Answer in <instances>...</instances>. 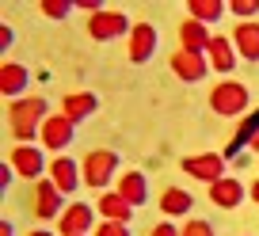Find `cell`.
<instances>
[{"label": "cell", "mask_w": 259, "mask_h": 236, "mask_svg": "<svg viewBox=\"0 0 259 236\" xmlns=\"http://www.w3.org/2000/svg\"><path fill=\"white\" fill-rule=\"evenodd\" d=\"M114 191H118L130 206H145V202H149V183H145V175H141V171H126Z\"/></svg>", "instance_id": "cell-20"}, {"label": "cell", "mask_w": 259, "mask_h": 236, "mask_svg": "<svg viewBox=\"0 0 259 236\" xmlns=\"http://www.w3.org/2000/svg\"><path fill=\"white\" fill-rule=\"evenodd\" d=\"M149 236H179V228L171 225V221H160V225L149 228Z\"/></svg>", "instance_id": "cell-28"}, {"label": "cell", "mask_w": 259, "mask_h": 236, "mask_svg": "<svg viewBox=\"0 0 259 236\" xmlns=\"http://www.w3.org/2000/svg\"><path fill=\"white\" fill-rule=\"evenodd\" d=\"M183 171L191 175V179L218 183V179H225V156H221V153H198V156H183Z\"/></svg>", "instance_id": "cell-6"}, {"label": "cell", "mask_w": 259, "mask_h": 236, "mask_svg": "<svg viewBox=\"0 0 259 236\" xmlns=\"http://www.w3.org/2000/svg\"><path fill=\"white\" fill-rule=\"evenodd\" d=\"M229 12H233L240 23H251V19L259 16V0H233V4H229Z\"/></svg>", "instance_id": "cell-24"}, {"label": "cell", "mask_w": 259, "mask_h": 236, "mask_svg": "<svg viewBox=\"0 0 259 236\" xmlns=\"http://www.w3.org/2000/svg\"><path fill=\"white\" fill-rule=\"evenodd\" d=\"M248 195H251V202L259 206V179H255V183H251V187H248Z\"/></svg>", "instance_id": "cell-31"}, {"label": "cell", "mask_w": 259, "mask_h": 236, "mask_svg": "<svg viewBox=\"0 0 259 236\" xmlns=\"http://www.w3.org/2000/svg\"><path fill=\"white\" fill-rule=\"evenodd\" d=\"M114 171H118V153H111V149H92V153L80 160V179H84V187L103 191L107 183L114 179Z\"/></svg>", "instance_id": "cell-3"}, {"label": "cell", "mask_w": 259, "mask_h": 236, "mask_svg": "<svg viewBox=\"0 0 259 236\" xmlns=\"http://www.w3.org/2000/svg\"><path fill=\"white\" fill-rule=\"evenodd\" d=\"M12 46V27H0V50Z\"/></svg>", "instance_id": "cell-29"}, {"label": "cell", "mask_w": 259, "mask_h": 236, "mask_svg": "<svg viewBox=\"0 0 259 236\" xmlns=\"http://www.w3.org/2000/svg\"><path fill=\"white\" fill-rule=\"evenodd\" d=\"M50 118V103L42 96H23L8 103V130L19 145H31L42 133V122Z\"/></svg>", "instance_id": "cell-1"}, {"label": "cell", "mask_w": 259, "mask_h": 236, "mask_svg": "<svg viewBox=\"0 0 259 236\" xmlns=\"http://www.w3.org/2000/svg\"><path fill=\"white\" fill-rule=\"evenodd\" d=\"M210 27L198 23V19H183L179 23V50H187V54H206V46H210Z\"/></svg>", "instance_id": "cell-14"}, {"label": "cell", "mask_w": 259, "mask_h": 236, "mask_svg": "<svg viewBox=\"0 0 259 236\" xmlns=\"http://www.w3.org/2000/svg\"><path fill=\"white\" fill-rule=\"evenodd\" d=\"M8 164L16 168L19 179H42V175L50 171L46 153H42V149H31V145H16V149H8Z\"/></svg>", "instance_id": "cell-5"}, {"label": "cell", "mask_w": 259, "mask_h": 236, "mask_svg": "<svg viewBox=\"0 0 259 236\" xmlns=\"http://www.w3.org/2000/svg\"><path fill=\"white\" fill-rule=\"evenodd\" d=\"M206 61L213 65V73H233V65H236V46H233V38L213 34L210 46H206Z\"/></svg>", "instance_id": "cell-17"}, {"label": "cell", "mask_w": 259, "mask_h": 236, "mask_svg": "<svg viewBox=\"0 0 259 236\" xmlns=\"http://www.w3.org/2000/svg\"><path fill=\"white\" fill-rule=\"evenodd\" d=\"M46 175L54 179V187L61 191V195H73V191L84 183V179H80V164H76L73 156H54Z\"/></svg>", "instance_id": "cell-12"}, {"label": "cell", "mask_w": 259, "mask_h": 236, "mask_svg": "<svg viewBox=\"0 0 259 236\" xmlns=\"http://www.w3.org/2000/svg\"><path fill=\"white\" fill-rule=\"evenodd\" d=\"M179 236H218V232H213V225H210V221H202V217H191L183 228H179Z\"/></svg>", "instance_id": "cell-26"}, {"label": "cell", "mask_w": 259, "mask_h": 236, "mask_svg": "<svg viewBox=\"0 0 259 236\" xmlns=\"http://www.w3.org/2000/svg\"><path fill=\"white\" fill-rule=\"evenodd\" d=\"M210 202L218 206V210H236V206L244 202V183L240 179H218V183H210Z\"/></svg>", "instance_id": "cell-16"}, {"label": "cell", "mask_w": 259, "mask_h": 236, "mask_svg": "<svg viewBox=\"0 0 259 236\" xmlns=\"http://www.w3.org/2000/svg\"><path fill=\"white\" fill-rule=\"evenodd\" d=\"M96 213H99L103 221H126V225H130L134 206H130L118 191H103V195H99V202H96Z\"/></svg>", "instance_id": "cell-18"}, {"label": "cell", "mask_w": 259, "mask_h": 236, "mask_svg": "<svg viewBox=\"0 0 259 236\" xmlns=\"http://www.w3.org/2000/svg\"><path fill=\"white\" fill-rule=\"evenodd\" d=\"M27 88H31V73H27L19 61H4V65H0V91L8 99H23Z\"/></svg>", "instance_id": "cell-13"}, {"label": "cell", "mask_w": 259, "mask_h": 236, "mask_svg": "<svg viewBox=\"0 0 259 236\" xmlns=\"http://www.w3.org/2000/svg\"><path fill=\"white\" fill-rule=\"evenodd\" d=\"M92 236H130V225L126 221H99L92 228Z\"/></svg>", "instance_id": "cell-27"}, {"label": "cell", "mask_w": 259, "mask_h": 236, "mask_svg": "<svg viewBox=\"0 0 259 236\" xmlns=\"http://www.w3.org/2000/svg\"><path fill=\"white\" fill-rule=\"evenodd\" d=\"M0 236H16V225H12V221H0Z\"/></svg>", "instance_id": "cell-30"}, {"label": "cell", "mask_w": 259, "mask_h": 236, "mask_svg": "<svg viewBox=\"0 0 259 236\" xmlns=\"http://www.w3.org/2000/svg\"><path fill=\"white\" fill-rule=\"evenodd\" d=\"M248 103H251V91H248V84H240V80H221V84H213V91H210V111L221 114V118L244 114Z\"/></svg>", "instance_id": "cell-2"}, {"label": "cell", "mask_w": 259, "mask_h": 236, "mask_svg": "<svg viewBox=\"0 0 259 236\" xmlns=\"http://www.w3.org/2000/svg\"><path fill=\"white\" fill-rule=\"evenodd\" d=\"M168 69L179 76V80L194 84V80H202V76L210 73V61H206V54H187V50H176V54L168 57Z\"/></svg>", "instance_id": "cell-11"}, {"label": "cell", "mask_w": 259, "mask_h": 236, "mask_svg": "<svg viewBox=\"0 0 259 236\" xmlns=\"http://www.w3.org/2000/svg\"><path fill=\"white\" fill-rule=\"evenodd\" d=\"M57 228H61V236H92V228H96V210L84 206V202L65 206V213L57 217Z\"/></svg>", "instance_id": "cell-9"}, {"label": "cell", "mask_w": 259, "mask_h": 236, "mask_svg": "<svg viewBox=\"0 0 259 236\" xmlns=\"http://www.w3.org/2000/svg\"><path fill=\"white\" fill-rule=\"evenodd\" d=\"M27 236H54V232H46V228H34V232H27Z\"/></svg>", "instance_id": "cell-32"}, {"label": "cell", "mask_w": 259, "mask_h": 236, "mask_svg": "<svg viewBox=\"0 0 259 236\" xmlns=\"http://www.w3.org/2000/svg\"><path fill=\"white\" fill-rule=\"evenodd\" d=\"M61 191L54 187V179H34V202H31V210H34V217L38 221H57L61 217Z\"/></svg>", "instance_id": "cell-8"}, {"label": "cell", "mask_w": 259, "mask_h": 236, "mask_svg": "<svg viewBox=\"0 0 259 236\" xmlns=\"http://www.w3.org/2000/svg\"><path fill=\"white\" fill-rule=\"evenodd\" d=\"M255 133H259V107H255V111L248 114V118H244L240 133H236V137L229 141V149H225V153H221V156H225V160H229V156H240V149H251V141H255Z\"/></svg>", "instance_id": "cell-22"}, {"label": "cell", "mask_w": 259, "mask_h": 236, "mask_svg": "<svg viewBox=\"0 0 259 236\" xmlns=\"http://www.w3.org/2000/svg\"><path fill=\"white\" fill-rule=\"evenodd\" d=\"M130 31H134V23H130L122 12H96V16H88V34H92V42H111V38H122L126 34L130 38Z\"/></svg>", "instance_id": "cell-4"}, {"label": "cell", "mask_w": 259, "mask_h": 236, "mask_svg": "<svg viewBox=\"0 0 259 236\" xmlns=\"http://www.w3.org/2000/svg\"><path fill=\"white\" fill-rule=\"evenodd\" d=\"M96 111H99V99L92 96V91H69V96L61 99V114L73 118V122H84V118H92Z\"/></svg>", "instance_id": "cell-15"}, {"label": "cell", "mask_w": 259, "mask_h": 236, "mask_svg": "<svg viewBox=\"0 0 259 236\" xmlns=\"http://www.w3.org/2000/svg\"><path fill=\"white\" fill-rule=\"evenodd\" d=\"M156 42H160V34H156L153 23H134V31H130V38H126L130 61H134V65H145L149 57H153Z\"/></svg>", "instance_id": "cell-10"}, {"label": "cell", "mask_w": 259, "mask_h": 236, "mask_svg": "<svg viewBox=\"0 0 259 236\" xmlns=\"http://www.w3.org/2000/svg\"><path fill=\"white\" fill-rule=\"evenodd\" d=\"M156 206H160L164 217H183V213L194 206V198H191V191H183V187H168Z\"/></svg>", "instance_id": "cell-21"}, {"label": "cell", "mask_w": 259, "mask_h": 236, "mask_svg": "<svg viewBox=\"0 0 259 236\" xmlns=\"http://www.w3.org/2000/svg\"><path fill=\"white\" fill-rule=\"evenodd\" d=\"M233 46L236 54L244 57V61H259V23L251 19V23H240L233 31Z\"/></svg>", "instance_id": "cell-19"}, {"label": "cell", "mask_w": 259, "mask_h": 236, "mask_svg": "<svg viewBox=\"0 0 259 236\" xmlns=\"http://www.w3.org/2000/svg\"><path fill=\"white\" fill-rule=\"evenodd\" d=\"M187 12H191V19L213 27V23L229 12V4H221V0H191V4H187Z\"/></svg>", "instance_id": "cell-23"}, {"label": "cell", "mask_w": 259, "mask_h": 236, "mask_svg": "<svg viewBox=\"0 0 259 236\" xmlns=\"http://www.w3.org/2000/svg\"><path fill=\"white\" fill-rule=\"evenodd\" d=\"M73 133H76V122H73V118H65V114L57 111V114H50L46 122H42L38 137H42V145H46V149H54V153L61 156V149L73 145Z\"/></svg>", "instance_id": "cell-7"}, {"label": "cell", "mask_w": 259, "mask_h": 236, "mask_svg": "<svg viewBox=\"0 0 259 236\" xmlns=\"http://www.w3.org/2000/svg\"><path fill=\"white\" fill-rule=\"evenodd\" d=\"M38 12H42V16H50V19H65L69 12H73V4H69V0H42Z\"/></svg>", "instance_id": "cell-25"}]
</instances>
